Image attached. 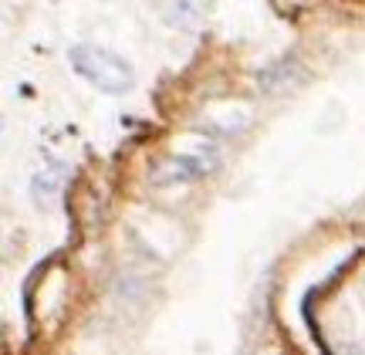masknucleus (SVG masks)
<instances>
[{
	"mask_svg": "<svg viewBox=\"0 0 365 355\" xmlns=\"http://www.w3.org/2000/svg\"><path fill=\"white\" fill-rule=\"evenodd\" d=\"M213 170V159L207 156H170L166 163H159L156 173H153V180L159 186H170V183H190L196 176H203V173Z\"/></svg>",
	"mask_w": 365,
	"mask_h": 355,
	"instance_id": "f03ea898",
	"label": "nucleus"
},
{
	"mask_svg": "<svg viewBox=\"0 0 365 355\" xmlns=\"http://www.w3.org/2000/svg\"><path fill=\"white\" fill-rule=\"evenodd\" d=\"M68 61L98 92L122 95L135 85V71H132L129 61L118 58L115 51H108V48H98V44H75Z\"/></svg>",
	"mask_w": 365,
	"mask_h": 355,
	"instance_id": "f257e3e1",
	"label": "nucleus"
},
{
	"mask_svg": "<svg viewBox=\"0 0 365 355\" xmlns=\"http://www.w3.org/2000/svg\"><path fill=\"white\" fill-rule=\"evenodd\" d=\"M301 81V68L298 61H287V58H281V61H274V65H267L264 71H257V85H261L264 92H284V88H291V85H298Z\"/></svg>",
	"mask_w": 365,
	"mask_h": 355,
	"instance_id": "7ed1b4c3",
	"label": "nucleus"
}]
</instances>
